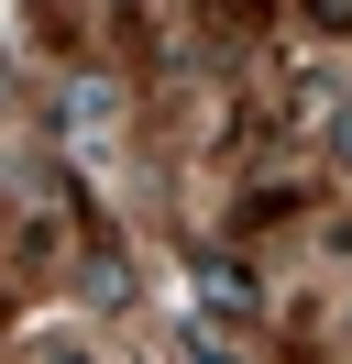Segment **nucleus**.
Masks as SVG:
<instances>
[{
  "label": "nucleus",
  "mask_w": 352,
  "mask_h": 364,
  "mask_svg": "<svg viewBox=\"0 0 352 364\" xmlns=\"http://www.w3.org/2000/svg\"><path fill=\"white\" fill-rule=\"evenodd\" d=\"M297 11H308L319 33H352V0H297Z\"/></svg>",
  "instance_id": "1"
},
{
  "label": "nucleus",
  "mask_w": 352,
  "mask_h": 364,
  "mask_svg": "<svg viewBox=\"0 0 352 364\" xmlns=\"http://www.w3.org/2000/svg\"><path fill=\"white\" fill-rule=\"evenodd\" d=\"M330 155H341V166H352V111H330Z\"/></svg>",
  "instance_id": "2"
}]
</instances>
